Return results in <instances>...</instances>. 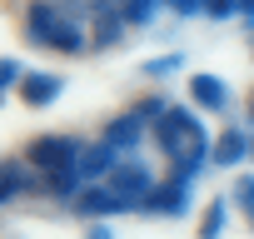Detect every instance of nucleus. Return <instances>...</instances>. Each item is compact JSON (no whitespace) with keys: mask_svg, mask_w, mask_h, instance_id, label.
<instances>
[{"mask_svg":"<svg viewBox=\"0 0 254 239\" xmlns=\"http://www.w3.org/2000/svg\"><path fill=\"white\" fill-rule=\"evenodd\" d=\"M125 10H95V20H90V35H95V45L100 50H115L120 40H125Z\"/></svg>","mask_w":254,"mask_h":239,"instance_id":"12","label":"nucleus"},{"mask_svg":"<svg viewBox=\"0 0 254 239\" xmlns=\"http://www.w3.org/2000/svg\"><path fill=\"white\" fill-rule=\"evenodd\" d=\"M60 90H65V80H60V75H50V70H35V75H25V80H20V100H25L30 110L55 105V100H60Z\"/></svg>","mask_w":254,"mask_h":239,"instance_id":"8","label":"nucleus"},{"mask_svg":"<svg viewBox=\"0 0 254 239\" xmlns=\"http://www.w3.org/2000/svg\"><path fill=\"white\" fill-rule=\"evenodd\" d=\"M140 209H145V214H170V219H175V214L190 209V184H175V179H170V184H155L150 199H145Z\"/></svg>","mask_w":254,"mask_h":239,"instance_id":"10","label":"nucleus"},{"mask_svg":"<svg viewBox=\"0 0 254 239\" xmlns=\"http://www.w3.org/2000/svg\"><path fill=\"white\" fill-rule=\"evenodd\" d=\"M244 115H249V125H254V90H249V100H244Z\"/></svg>","mask_w":254,"mask_h":239,"instance_id":"25","label":"nucleus"},{"mask_svg":"<svg viewBox=\"0 0 254 239\" xmlns=\"http://www.w3.org/2000/svg\"><path fill=\"white\" fill-rule=\"evenodd\" d=\"M145 130H150V120H145V115H140V110L130 105L125 115H115L110 125H105V135H100V140H110V145H115L120 155H130V150H135V145L145 140Z\"/></svg>","mask_w":254,"mask_h":239,"instance_id":"7","label":"nucleus"},{"mask_svg":"<svg viewBox=\"0 0 254 239\" xmlns=\"http://www.w3.org/2000/svg\"><path fill=\"white\" fill-rule=\"evenodd\" d=\"M224 219H229V199H209L204 214H199V239H219L224 234Z\"/></svg>","mask_w":254,"mask_h":239,"instance_id":"15","label":"nucleus"},{"mask_svg":"<svg viewBox=\"0 0 254 239\" xmlns=\"http://www.w3.org/2000/svg\"><path fill=\"white\" fill-rule=\"evenodd\" d=\"M70 204H75V214H80V219H110V214H125V209H140L135 199L115 194L110 184H85Z\"/></svg>","mask_w":254,"mask_h":239,"instance_id":"4","label":"nucleus"},{"mask_svg":"<svg viewBox=\"0 0 254 239\" xmlns=\"http://www.w3.org/2000/svg\"><path fill=\"white\" fill-rule=\"evenodd\" d=\"M170 5H175V15H199L209 0H170Z\"/></svg>","mask_w":254,"mask_h":239,"instance_id":"22","label":"nucleus"},{"mask_svg":"<svg viewBox=\"0 0 254 239\" xmlns=\"http://www.w3.org/2000/svg\"><path fill=\"white\" fill-rule=\"evenodd\" d=\"M120 160H125V155H120L110 140L85 145V155H80V175H85V184H90V179H110V170H115Z\"/></svg>","mask_w":254,"mask_h":239,"instance_id":"9","label":"nucleus"},{"mask_svg":"<svg viewBox=\"0 0 254 239\" xmlns=\"http://www.w3.org/2000/svg\"><path fill=\"white\" fill-rule=\"evenodd\" d=\"M80 155H85V145H80L75 135H35V140L25 145V160H30L40 175H55V170H65V165H80Z\"/></svg>","mask_w":254,"mask_h":239,"instance_id":"3","label":"nucleus"},{"mask_svg":"<svg viewBox=\"0 0 254 239\" xmlns=\"http://www.w3.org/2000/svg\"><path fill=\"white\" fill-rule=\"evenodd\" d=\"M249 150H254V135H244V130H234V125H229V130H224V135L214 140V165L234 170V165H239V160H244Z\"/></svg>","mask_w":254,"mask_h":239,"instance_id":"13","label":"nucleus"},{"mask_svg":"<svg viewBox=\"0 0 254 239\" xmlns=\"http://www.w3.org/2000/svg\"><path fill=\"white\" fill-rule=\"evenodd\" d=\"M180 65H185L180 55H160V60H145V75H150V80H160V75H175Z\"/></svg>","mask_w":254,"mask_h":239,"instance_id":"20","label":"nucleus"},{"mask_svg":"<svg viewBox=\"0 0 254 239\" xmlns=\"http://www.w3.org/2000/svg\"><path fill=\"white\" fill-rule=\"evenodd\" d=\"M204 15H214V20H229V15H239V0H209V5H204Z\"/></svg>","mask_w":254,"mask_h":239,"instance_id":"21","label":"nucleus"},{"mask_svg":"<svg viewBox=\"0 0 254 239\" xmlns=\"http://www.w3.org/2000/svg\"><path fill=\"white\" fill-rule=\"evenodd\" d=\"M20 80H25L20 60H15V55H5V60H0V85H5V90H20Z\"/></svg>","mask_w":254,"mask_h":239,"instance_id":"18","label":"nucleus"},{"mask_svg":"<svg viewBox=\"0 0 254 239\" xmlns=\"http://www.w3.org/2000/svg\"><path fill=\"white\" fill-rule=\"evenodd\" d=\"M135 110H140V115L150 120V125H155V120H165V115H170V105H165V95H145V100H140Z\"/></svg>","mask_w":254,"mask_h":239,"instance_id":"19","label":"nucleus"},{"mask_svg":"<svg viewBox=\"0 0 254 239\" xmlns=\"http://www.w3.org/2000/svg\"><path fill=\"white\" fill-rule=\"evenodd\" d=\"M25 189H45V175H40L25 155H10V160H5V184H0V204H15Z\"/></svg>","mask_w":254,"mask_h":239,"instance_id":"6","label":"nucleus"},{"mask_svg":"<svg viewBox=\"0 0 254 239\" xmlns=\"http://www.w3.org/2000/svg\"><path fill=\"white\" fill-rule=\"evenodd\" d=\"M90 20H95V0H30L20 15L30 45H45L60 55H80L95 45V35L85 30Z\"/></svg>","mask_w":254,"mask_h":239,"instance_id":"1","label":"nucleus"},{"mask_svg":"<svg viewBox=\"0 0 254 239\" xmlns=\"http://www.w3.org/2000/svg\"><path fill=\"white\" fill-rule=\"evenodd\" d=\"M155 10H160V0H125V20L130 25H150Z\"/></svg>","mask_w":254,"mask_h":239,"instance_id":"16","label":"nucleus"},{"mask_svg":"<svg viewBox=\"0 0 254 239\" xmlns=\"http://www.w3.org/2000/svg\"><path fill=\"white\" fill-rule=\"evenodd\" d=\"M80 189H85V175H80V165H65V170L45 175V194H55V199H75Z\"/></svg>","mask_w":254,"mask_h":239,"instance_id":"14","label":"nucleus"},{"mask_svg":"<svg viewBox=\"0 0 254 239\" xmlns=\"http://www.w3.org/2000/svg\"><path fill=\"white\" fill-rule=\"evenodd\" d=\"M85 239H115V234H110V224H90V234H85Z\"/></svg>","mask_w":254,"mask_h":239,"instance_id":"23","label":"nucleus"},{"mask_svg":"<svg viewBox=\"0 0 254 239\" xmlns=\"http://www.w3.org/2000/svg\"><path fill=\"white\" fill-rule=\"evenodd\" d=\"M115 194H125V199H135V204H145L150 199V189H155V175L140 165V160H120L115 170H110V179H105Z\"/></svg>","mask_w":254,"mask_h":239,"instance_id":"5","label":"nucleus"},{"mask_svg":"<svg viewBox=\"0 0 254 239\" xmlns=\"http://www.w3.org/2000/svg\"><path fill=\"white\" fill-rule=\"evenodd\" d=\"M234 194H239V209H244V219H249V229H254V175H239Z\"/></svg>","mask_w":254,"mask_h":239,"instance_id":"17","label":"nucleus"},{"mask_svg":"<svg viewBox=\"0 0 254 239\" xmlns=\"http://www.w3.org/2000/svg\"><path fill=\"white\" fill-rule=\"evenodd\" d=\"M190 100L199 110H229V90L219 75H190Z\"/></svg>","mask_w":254,"mask_h":239,"instance_id":"11","label":"nucleus"},{"mask_svg":"<svg viewBox=\"0 0 254 239\" xmlns=\"http://www.w3.org/2000/svg\"><path fill=\"white\" fill-rule=\"evenodd\" d=\"M199 140H209L204 135V125L194 120V110H170L165 120H155V145H160V155H170V160H180L190 145H199Z\"/></svg>","mask_w":254,"mask_h":239,"instance_id":"2","label":"nucleus"},{"mask_svg":"<svg viewBox=\"0 0 254 239\" xmlns=\"http://www.w3.org/2000/svg\"><path fill=\"white\" fill-rule=\"evenodd\" d=\"M239 15H244V20H254V0H239Z\"/></svg>","mask_w":254,"mask_h":239,"instance_id":"24","label":"nucleus"}]
</instances>
